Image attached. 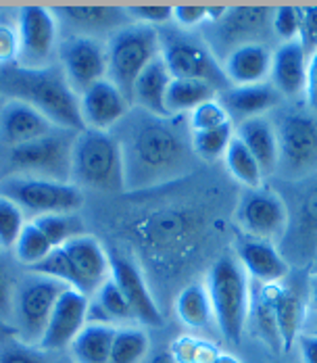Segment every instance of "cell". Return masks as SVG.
I'll use <instances>...</instances> for the list:
<instances>
[{
  "label": "cell",
  "instance_id": "cell-1",
  "mask_svg": "<svg viewBox=\"0 0 317 363\" xmlns=\"http://www.w3.org/2000/svg\"><path fill=\"white\" fill-rule=\"evenodd\" d=\"M117 138L123 157L126 190L152 188L179 178L190 163L192 145L177 117H159L136 109L123 121Z\"/></svg>",
  "mask_w": 317,
  "mask_h": 363
},
{
  "label": "cell",
  "instance_id": "cell-2",
  "mask_svg": "<svg viewBox=\"0 0 317 363\" xmlns=\"http://www.w3.org/2000/svg\"><path fill=\"white\" fill-rule=\"evenodd\" d=\"M0 94L9 96V101H19L34 107L44 117H48L57 128L69 132L86 130L79 111V96L71 88L63 69L59 67H0Z\"/></svg>",
  "mask_w": 317,
  "mask_h": 363
},
{
  "label": "cell",
  "instance_id": "cell-3",
  "mask_svg": "<svg viewBox=\"0 0 317 363\" xmlns=\"http://www.w3.org/2000/svg\"><path fill=\"white\" fill-rule=\"evenodd\" d=\"M207 291L211 296L213 320L221 336L240 345L250 315V284L247 272L234 257H221L213 263L207 280Z\"/></svg>",
  "mask_w": 317,
  "mask_h": 363
},
{
  "label": "cell",
  "instance_id": "cell-4",
  "mask_svg": "<svg viewBox=\"0 0 317 363\" xmlns=\"http://www.w3.org/2000/svg\"><path fill=\"white\" fill-rule=\"evenodd\" d=\"M71 178L94 190H126L123 157L117 138L99 130L79 132L73 143Z\"/></svg>",
  "mask_w": 317,
  "mask_h": 363
},
{
  "label": "cell",
  "instance_id": "cell-5",
  "mask_svg": "<svg viewBox=\"0 0 317 363\" xmlns=\"http://www.w3.org/2000/svg\"><path fill=\"white\" fill-rule=\"evenodd\" d=\"M109 55V72L106 79H111L132 103L134 84L155 59L161 57V36L157 28L130 23L128 28L113 34L106 44Z\"/></svg>",
  "mask_w": 317,
  "mask_h": 363
},
{
  "label": "cell",
  "instance_id": "cell-6",
  "mask_svg": "<svg viewBox=\"0 0 317 363\" xmlns=\"http://www.w3.org/2000/svg\"><path fill=\"white\" fill-rule=\"evenodd\" d=\"M69 286L46 278L30 274L15 286V301H13V326L17 330V340L38 347L46 326L50 322L52 309L61 294Z\"/></svg>",
  "mask_w": 317,
  "mask_h": 363
},
{
  "label": "cell",
  "instance_id": "cell-7",
  "mask_svg": "<svg viewBox=\"0 0 317 363\" xmlns=\"http://www.w3.org/2000/svg\"><path fill=\"white\" fill-rule=\"evenodd\" d=\"M77 134L79 132L57 128L48 136L11 146L9 165L13 172H17V176L67 182L71 178V155Z\"/></svg>",
  "mask_w": 317,
  "mask_h": 363
},
{
  "label": "cell",
  "instance_id": "cell-8",
  "mask_svg": "<svg viewBox=\"0 0 317 363\" xmlns=\"http://www.w3.org/2000/svg\"><path fill=\"white\" fill-rule=\"evenodd\" d=\"M0 194L11 199L21 211H32L34 218L48 213H75L84 205V192L69 182L11 176L0 182Z\"/></svg>",
  "mask_w": 317,
  "mask_h": 363
},
{
  "label": "cell",
  "instance_id": "cell-9",
  "mask_svg": "<svg viewBox=\"0 0 317 363\" xmlns=\"http://www.w3.org/2000/svg\"><path fill=\"white\" fill-rule=\"evenodd\" d=\"M161 36V59L174 79H199L211 84L215 90H226L230 86L223 67L217 63L211 50L194 40L176 32H159Z\"/></svg>",
  "mask_w": 317,
  "mask_h": 363
},
{
  "label": "cell",
  "instance_id": "cell-10",
  "mask_svg": "<svg viewBox=\"0 0 317 363\" xmlns=\"http://www.w3.org/2000/svg\"><path fill=\"white\" fill-rule=\"evenodd\" d=\"M19 55L17 65L26 69L50 67L57 44V19L42 6H23L17 15Z\"/></svg>",
  "mask_w": 317,
  "mask_h": 363
},
{
  "label": "cell",
  "instance_id": "cell-11",
  "mask_svg": "<svg viewBox=\"0 0 317 363\" xmlns=\"http://www.w3.org/2000/svg\"><path fill=\"white\" fill-rule=\"evenodd\" d=\"M59 57H61V69L77 94L88 90L92 84L105 79L109 72L106 46L96 38L77 36V34L65 38Z\"/></svg>",
  "mask_w": 317,
  "mask_h": 363
},
{
  "label": "cell",
  "instance_id": "cell-12",
  "mask_svg": "<svg viewBox=\"0 0 317 363\" xmlns=\"http://www.w3.org/2000/svg\"><path fill=\"white\" fill-rule=\"evenodd\" d=\"M238 223L250 238L276 240L288 228V207L280 194L267 188L248 190L238 205Z\"/></svg>",
  "mask_w": 317,
  "mask_h": 363
},
{
  "label": "cell",
  "instance_id": "cell-13",
  "mask_svg": "<svg viewBox=\"0 0 317 363\" xmlns=\"http://www.w3.org/2000/svg\"><path fill=\"white\" fill-rule=\"evenodd\" d=\"M276 132L280 145V165L286 174L299 178L317 169L316 119L307 115H288Z\"/></svg>",
  "mask_w": 317,
  "mask_h": 363
},
{
  "label": "cell",
  "instance_id": "cell-14",
  "mask_svg": "<svg viewBox=\"0 0 317 363\" xmlns=\"http://www.w3.org/2000/svg\"><path fill=\"white\" fill-rule=\"evenodd\" d=\"M61 249L69 261L71 289L88 298L101 291V286L111 278V259L103 245L94 236L82 234L71 238Z\"/></svg>",
  "mask_w": 317,
  "mask_h": 363
},
{
  "label": "cell",
  "instance_id": "cell-15",
  "mask_svg": "<svg viewBox=\"0 0 317 363\" xmlns=\"http://www.w3.org/2000/svg\"><path fill=\"white\" fill-rule=\"evenodd\" d=\"M130 99L106 77L79 94V111L86 130L109 132L130 115Z\"/></svg>",
  "mask_w": 317,
  "mask_h": 363
},
{
  "label": "cell",
  "instance_id": "cell-16",
  "mask_svg": "<svg viewBox=\"0 0 317 363\" xmlns=\"http://www.w3.org/2000/svg\"><path fill=\"white\" fill-rule=\"evenodd\" d=\"M88 309L90 301L82 292L67 289L57 301L50 322L46 326V332L38 345L44 353L48 351H61L67 349L73 338L82 332V328L88 324Z\"/></svg>",
  "mask_w": 317,
  "mask_h": 363
},
{
  "label": "cell",
  "instance_id": "cell-17",
  "mask_svg": "<svg viewBox=\"0 0 317 363\" xmlns=\"http://www.w3.org/2000/svg\"><path fill=\"white\" fill-rule=\"evenodd\" d=\"M111 278L117 282V286L126 294L138 324L148 328L163 326V322H165L163 313H161L157 301L152 298V294L148 291L140 269L134 263H130L123 257L111 259Z\"/></svg>",
  "mask_w": 317,
  "mask_h": 363
},
{
  "label": "cell",
  "instance_id": "cell-18",
  "mask_svg": "<svg viewBox=\"0 0 317 363\" xmlns=\"http://www.w3.org/2000/svg\"><path fill=\"white\" fill-rule=\"evenodd\" d=\"M272 17H274L272 9H255V6L230 9L219 21L211 23L213 42H215L213 46H217V42L221 46H228L226 50L228 57L234 48L255 42L252 38L259 36L263 28L269 26Z\"/></svg>",
  "mask_w": 317,
  "mask_h": 363
},
{
  "label": "cell",
  "instance_id": "cell-19",
  "mask_svg": "<svg viewBox=\"0 0 317 363\" xmlns=\"http://www.w3.org/2000/svg\"><path fill=\"white\" fill-rule=\"evenodd\" d=\"M55 130L57 125L48 117H44L40 111L26 103L6 101L0 107V140L4 145H26L42 136H48Z\"/></svg>",
  "mask_w": 317,
  "mask_h": 363
},
{
  "label": "cell",
  "instance_id": "cell-20",
  "mask_svg": "<svg viewBox=\"0 0 317 363\" xmlns=\"http://www.w3.org/2000/svg\"><path fill=\"white\" fill-rule=\"evenodd\" d=\"M55 19L71 26L77 36L94 38L92 34L119 32L130 26V11L119 6H57L52 9Z\"/></svg>",
  "mask_w": 317,
  "mask_h": 363
},
{
  "label": "cell",
  "instance_id": "cell-21",
  "mask_svg": "<svg viewBox=\"0 0 317 363\" xmlns=\"http://www.w3.org/2000/svg\"><path fill=\"white\" fill-rule=\"evenodd\" d=\"M236 259L247 272L261 284H280L288 276V261L269 240H259L247 236L236 247Z\"/></svg>",
  "mask_w": 317,
  "mask_h": 363
},
{
  "label": "cell",
  "instance_id": "cell-22",
  "mask_svg": "<svg viewBox=\"0 0 317 363\" xmlns=\"http://www.w3.org/2000/svg\"><path fill=\"white\" fill-rule=\"evenodd\" d=\"M272 59L274 52H269L267 46L261 42H250L234 48L223 59L221 67L232 86H252L263 84L272 75Z\"/></svg>",
  "mask_w": 317,
  "mask_h": 363
},
{
  "label": "cell",
  "instance_id": "cell-23",
  "mask_svg": "<svg viewBox=\"0 0 317 363\" xmlns=\"http://www.w3.org/2000/svg\"><path fill=\"white\" fill-rule=\"evenodd\" d=\"M307 52L303 50L301 42H284L282 46L274 52L272 59V82L278 94L296 99L299 94H305V82H307Z\"/></svg>",
  "mask_w": 317,
  "mask_h": 363
},
{
  "label": "cell",
  "instance_id": "cell-24",
  "mask_svg": "<svg viewBox=\"0 0 317 363\" xmlns=\"http://www.w3.org/2000/svg\"><path fill=\"white\" fill-rule=\"evenodd\" d=\"M236 136L250 150V155L259 163L263 176L274 174L278 169V165H280L278 132L265 117H252V119L240 121Z\"/></svg>",
  "mask_w": 317,
  "mask_h": 363
},
{
  "label": "cell",
  "instance_id": "cell-25",
  "mask_svg": "<svg viewBox=\"0 0 317 363\" xmlns=\"http://www.w3.org/2000/svg\"><path fill=\"white\" fill-rule=\"evenodd\" d=\"M172 73L167 72L165 61L159 57L155 59L144 72L138 75L136 84H134V94H132V103L138 105V109L146 111L150 115H159V117H169L167 107H165V96H167V88L172 84Z\"/></svg>",
  "mask_w": 317,
  "mask_h": 363
},
{
  "label": "cell",
  "instance_id": "cell-26",
  "mask_svg": "<svg viewBox=\"0 0 317 363\" xmlns=\"http://www.w3.org/2000/svg\"><path fill=\"white\" fill-rule=\"evenodd\" d=\"M278 90L263 82V84H252V86H232L226 90L221 105L228 109V113H236L245 119L252 117H263V113L274 109L278 105Z\"/></svg>",
  "mask_w": 317,
  "mask_h": 363
},
{
  "label": "cell",
  "instance_id": "cell-27",
  "mask_svg": "<svg viewBox=\"0 0 317 363\" xmlns=\"http://www.w3.org/2000/svg\"><path fill=\"white\" fill-rule=\"evenodd\" d=\"M117 328L88 322L69 345L73 363H109Z\"/></svg>",
  "mask_w": 317,
  "mask_h": 363
},
{
  "label": "cell",
  "instance_id": "cell-28",
  "mask_svg": "<svg viewBox=\"0 0 317 363\" xmlns=\"http://www.w3.org/2000/svg\"><path fill=\"white\" fill-rule=\"evenodd\" d=\"M280 291V284H261L250 298V313L255 320V326L263 342L274 351L284 353L282 338L278 330V318H276V296Z\"/></svg>",
  "mask_w": 317,
  "mask_h": 363
},
{
  "label": "cell",
  "instance_id": "cell-29",
  "mask_svg": "<svg viewBox=\"0 0 317 363\" xmlns=\"http://www.w3.org/2000/svg\"><path fill=\"white\" fill-rule=\"evenodd\" d=\"M88 322H96V324H134V311L126 298V294L117 286V282L113 278H109L105 284L101 286V291L96 292V301L90 303L88 309Z\"/></svg>",
  "mask_w": 317,
  "mask_h": 363
},
{
  "label": "cell",
  "instance_id": "cell-30",
  "mask_svg": "<svg viewBox=\"0 0 317 363\" xmlns=\"http://www.w3.org/2000/svg\"><path fill=\"white\" fill-rule=\"evenodd\" d=\"M305 313H307L305 301L292 289L280 286L278 296H276V318H278L284 353H288L296 345L299 336L303 334L301 330L305 324Z\"/></svg>",
  "mask_w": 317,
  "mask_h": 363
},
{
  "label": "cell",
  "instance_id": "cell-31",
  "mask_svg": "<svg viewBox=\"0 0 317 363\" xmlns=\"http://www.w3.org/2000/svg\"><path fill=\"white\" fill-rule=\"evenodd\" d=\"M176 313L184 326L192 330L207 328L213 320V305L207 284L192 282L176 298Z\"/></svg>",
  "mask_w": 317,
  "mask_h": 363
},
{
  "label": "cell",
  "instance_id": "cell-32",
  "mask_svg": "<svg viewBox=\"0 0 317 363\" xmlns=\"http://www.w3.org/2000/svg\"><path fill=\"white\" fill-rule=\"evenodd\" d=\"M217 90L207 82H199V79H172L169 88H167V96H165V107L169 117H177L186 111L196 109L199 105L211 101L213 94Z\"/></svg>",
  "mask_w": 317,
  "mask_h": 363
},
{
  "label": "cell",
  "instance_id": "cell-33",
  "mask_svg": "<svg viewBox=\"0 0 317 363\" xmlns=\"http://www.w3.org/2000/svg\"><path fill=\"white\" fill-rule=\"evenodd\" d=\"M223 161H226V167H228V172H230V176L234 180L245 184L248 190L261 188L263 172H261L259 163L255 161V157L250 155V150L238 140V136H234V140L230 143Z\"/></svg>",
  "mask_w": 317,
  "mask_h": 363
},
{
  "label": "cell",
  "instance_id": "cell-34",
  "mask_svg": "<svg viewBox=\"0 0 317 363\" xmlns=\"http://www.w3.org/2000/svg\"><path fill=\"white\" fill-rule=\"evenodd\" d=\"M150 347L148 334L142 328H117L109 363H142Z\"/></svg>",
  "mask_w": 317,
  "mask_h": 363
},
{
  "label": "cell",
  "instance_id": "cell-35",
  "mask_svg": "<svg viewBox=\"0 0 317 363\" xmlns=\"http://www.w3.org/2000/svg\"><path fill=\"white\" fill-rule=\"evenodd\" d=\"M32 221L40 228V232L48 238L52 249H59L65 242H69L71 238L84 234L82 232L84 223L75 213H48V216H38Z\"/></svg>",
  "mask_w": 317,
  "mask_h": 363
},
{
  "label": "cell",
  "instance_id": "cell-36",
  "mask_svg": "<svg viewBox=\"0 0 317 363\" xmlns=\"http://www.w3.org/2000/svg\"><path fill=\"white\" fill-rule=\"evenodd\" d=\"M234 136L236 134L230 123V125L209 130V132H190V145L196 152V157L205 161H217L219 157H226L228 146L234 140Z\"/></svg>",
  "mask_w": 317,
  "mask_h": 363
},
{
  "label": "cell",
  "instance_id": "cell-37",
  "mask_svg": "<svg viewBox=\"0 0 317 363\" xmlns=\"http://www.w3.org/2000/svg\"><path fill=\"white\" fill-rule=\"evenodd\" d=\"M50 251H52V245L48 242V238L40 232V228L34 221H28L15 242V257L19 259V263L34 267L35 263H40Z\"/></svg>",
  "mask_w": 317,
  "mask_h": 363
},
{
  "label": "cell",
  "instance_id": "cell-38",
  "mask_svg": "<svg viewBox=\"0 0 317 363\" xmlns=\"http://www.w3.org/2000/svg\"><path fill=\"white\" fill-rule=\"evenodd\" d=\"M169 353L177 363H213L221 351L209 340L186 334L172 342Z\"/></svg>",
  "mask_w": 317,
  "mask_h": 363
},
{
  "label": "cell",
  "instance_id": "cell-39",
  "mask_svg": "<svg viewBox=\"0 0 317 363\" xmlns=\"http://www.w3.org/2000/svg\"><path fill=\"white\" fill-rule=\"evenodd\" d=\"M23 225V211L11 199L0 194V251L15 249Z\"/></svg>",
  "mask_w": 317,
  "mask_h": 363
},
{
  "label": "cell",
  "instance_id": "cell-40",
  "mask_svg": "<svg viewBox=\"0 0 317 363\" xmlns=\"http://www.w3.org/2000/svg\"><path fill=\"white\" fill-rule=\"evenodd\" d=\"M232 123V115L221 105V101H207L190 113V132H209Z\"/></svg>",
  "mask_w": 317,
  "mask_h": 363
},
{
  "label": "cell",
  "instance_id": "cell-41",
  "mask_svg": "<svg viewBox=\"0 0 317 363\" xmlns=\"http://www.w3.org/2000/svg\"><path fill=\"white\" fill-rule=\"evenodd\" d=\"M32 274L38 276H46V278H52V280H59L63 284H67L71 289V269L69 261L65 257V251L59 247V249H52L50 253L46 255L40 263H35L34 267H30Z\"/></svg>",
  "mask_w": 317,
  "mask_h": 363
},
{
  "label": "cell",
  "instance_id": "cell-42",
  "mask_svg": "<svg viewBox=\"0 0 317 363\" xmlns=\"http://www.w3.org/2000/svg\"><path fill=\"white\" fill-rule=\"evenodd\" d=\"M0 363H50L48 355L38 349V347H30L21 340H6L0 342Z\"/></svg>",
  "mask_w": 317,
  "mask_h": 363
},
{
  "label": "cell",
  "instance_id": "cell-43",
  "mask_svg": "<svg viewBox=\"0 0 317 363\" xmlns=\"http://www.w3.org/2000/svg\"><path fill=\"white\" fill-rule=\"evenodd\" d=\"M272 28L284 42H296L301 30V11L296 6H280L274 11Z\"/></svg>",
  "mask_w": 317,
  "mask_h": 363
},
{
  "label": "cell",
  "instance_id": "cell-44",
  "mask_svg": "<svg viewBox=\"0 0 317 363\" xmlns=\"http://www.w3.org/2000/svg\"><path fill=\"white\" fill-rule=\"evenodd\" d=\"M19 55V34H17V21L11 23L6 19H0V65L9 67L17 63Z\"/></svg>",
  "mask_w": 317,
  "mask_h": 363
},
{
  "label": "cell",
  "instance_id": "cell-45",
  "mask_svg": "<svg viewBox=\"0 0 317 363\" xmlns=\"http://www.w3.org/2000/svg\"><path fill=\"white\" fill-rule=\"evenodd\" d=\"M128 11L132 19H136L142 26H152V28L174 19V9L165 4H144V6H132Z\"/></svg>",
  "mask_w": 317,
  "mask_h": 363
},
{
  "label": "cell",
  "instance_id": "cell-46",
  "mask_svg": "<svg viewBox=\"0 0 317 363\" xmlns=\"http://www.w3.org/2000/svg\"><path fill=\"white\" fill-rule=\"evenodd\" d=\"M301 11V30H299V42L307 57L317 50V6H305Z\"/></svg>",
  "mask_w": 317,
  "mask_h": 363
},
{
  "label": "cell",
  "instance_id": "cell-47",
  "mask_svg": "<svg viewBox=\"0 0 317 363\" xmlns=\"http://www.w3.org/2000/svg\"><path fill=\"white\" fill-rule=\"evenodd\" d=\"M15 282L9 272L0 265V322L13 326V301H15Z\"/></svg>",
  "mask_w": 317,
  "mask_h": 363
},
{
  "label": "cell",
  "instance_id": "cell-48",
  "mask_svg": "<svg viewBox=\"0 0 317 363\" xmlns=\"http://www.w3.org/2000/svg\"><path fill=\"white\" fill-rule=\"evenodd\" d=\"M174 21L179 28H199L207 21V6H192V4H179L174 9Z\"/></svg>",
  "mask_w": 317,
  "mask_h": 363
},
{
  "label": "cell",
  "instance_id": "cell-49",
  "mask_svg": "<svg viewBox=\"0 0 317 363\" xmlns=\"http://www.w3.org/2000/svg\"><path fill=\"white\" fill-rule=\"evenodd\" d=\"M305 99H307V107L317 113V50L309 55V61H307Z\"/></svg>",
  "mask_w": 317,
  "mask_h": 363
},
{
  "label": "cell",
  "instance_id": "cell-50",
  "mask_svg": "<svg viewBox=\"0 0 317 363\" xmlns=\"http://www.w3.org/2000/svg\"><path fill=\"white\" fill-rule=\"evenodd\" d=\"M303 363H317V334L316 332H303L296 340Z\"/></svg>",
  "mask_w": 317,
  "mask_h": 363
},
{
  "label": "cell",
  "instance_id": "cell-51",
  "mask_svg": "<svg viewBox=\"0 0 317 363\" xmlns=\"http://www.w3.org/2000/svg\"><path fill=\"white\" fill-rule=\"evenodd\" d=\"M305 221L316 230L317 225V190L305 201Z\"/></svg>",
  "mask_w": 317,
  "mask_h": 363
},
{
  "label": "cell",
  "instance_id": "cell-52",
  "mask_svg": "<svg viewBox=\"0 0 317 363\" xmlns=\"http://www.w3.org/2000/svg\"><path fill=\"white\" fill-rule=\"evenodd\" d=\"M309 307L317 318V274H311V280H309Z\"/></svg>",
  "mask_w": 317,
  "mask_h": 363
},
{
  "label": "cell",
  "instance_id": "cell-53",
  "mask_svg": "<svg viewBox=\"0 0 317 363\" xmlns=\"http://www.w3.org/2000/svg\"><path fill=\"white\" fill-rule=\"evenodd\" d=\"M11 338H17V330H15V326L0 322V342H6V340H11Z\"/></svg>",
  "mask_w": 317,
  "mask_h": 363
},
{
  "label": "cell",
  "instance_id": "cell-54",
  "mask_svg": "<svg viewBox=\"0 0 317 363\" xmlns=\"http://www.w3.org/2000/svg\"><path fill=\"white\" fill-rule=\"evenodd\" d=\"M150 363H177V362L172 357V353H169V351H165V353H157Z\"/></svg>",
  "mask_w": 317,
  "mask_h": 363
},
{
  "label": "cell",
  "instance_id": "cell-55",
  "mask_svg": "<svg viewBox=\"0 0 317 363\" xmlns=\"http://www.w3.org/2000/svg\"><path fill=\"white\" fill-rule=\"evenodd\" d=\"M213 363H243V362H240L238 357L230 355V353H219V357H217Z\"/></svg>",
  "mask_w": 317,
  "mask_h": 363
},
{
  "label": "cell",
  "instance_id": "cell-56",
  "mask_svg": "<svg viewBox=\"0 0 317 363\" xmlns=\"http://www.w3.org/2000/svg\"><path fill=\"white\" fill-rule=\"evenodd\" d=\"M311 274H317V253L313 257V261H311Z\"/></svg>",
  "mask_w": 317,
  "mask_h": 363
},
{
  "label": "cell",
  "instance_id": "cell-57",
  "mask_svg": "<svg viewBox=\"0 0 317 363\" xmlns=\"http://www.w3.org/2000/svg\"><path fill=\"white\" fill-rule=\"evenodd\" d=\"M311 332H316V334H317V318L313 320V330H311Z\"/></svg>",
  "mask_w": 317,
  "mask_h": 363
},
{
  "label": "cell",
  "instance_id": "cell-58",
  "mask_svg": "<svg viewBox=\"0 0 317 363\" xmlns=\"http://www.w3.org/2000/svg\"><path fill=\"white\" fill-rule=\"evenodd\" d=\"M71 363H73V362H71Z\"/></svg>",
  "mask_w": 317,
  "mask_h": 363
}]
</instances>
